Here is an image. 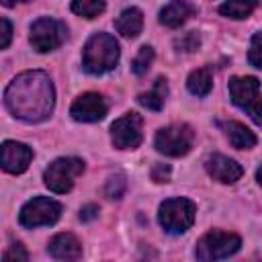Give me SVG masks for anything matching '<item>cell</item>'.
<instances>
[{"instance_id": "6da1fadb", "label": "cell", "mask_w": 262, "mask_h": 262, "mask_svg": "<svg viewBox=\"0 0 262 262\" xmlns=\"http://www.w3.org/2000/svg\"><path fill=\"white\" fill-rule=\"evenodd\" d=\"M4 104L10 115L20 121H45L55 104V90L51 78L41 70L18 74L4 90Z\"/></svg>"}, {"instance_id": "7a4b0ae2", "label": "cell", "mask_w": 262, "mask_h": 262, "mask_svg": "<svg viewBox=\"0 0 262 262\" xmlns=\"http://www.w3.org/2000/svg\"><path fill=\"white\" fill-rule=\"evenodd\" d=\"M119 43L113 35L108 33H94L82 51V66L88 74L100 76L106 74L111 70H115V66L119 63Z\"/></svg>"}, {"instance_id": "3957f363", "label": "cell", "mask_w": 262, "mask_h": 262, "mask_svg": "<svg viewBox=\"0 0 262 262\" xmlns=\"http://www.w3.org/2000/svg\"><path fill=\"white\" fill-rule=\"evenodd\" d=\"M231 102L252 117L256 125H262V100H260V82L254 76H233L229 80Z\"/></svg>"}, {"instance_id": "277c9868", "label": "cell", "mask_w": 262, "mask_h": 262, "mask_svg": "<svg viewBox=\"0 0 262 262\" xmlns=\"http://www.w3.org/2000/svg\"><path fill=\"white\" fill-rule=\"evenodd\" d=\"M84 172V162L80 158H57L43 172V182L51 192L66 194L72 190L74 180Z\"/></svg>"}, {"instance_id": "5b68a950", "label": "cell", "mask_w": 262, "mask_h": 262, "mask_svg": "<svg viewBox=\"0 0 262 262\" xmlns=\"http://www.w3.org/2000/svg\"><path fill=\"white\" fill-rule=\"evenodd\" d=\"M196 207L188 199H168L160 205L158 221L168 233H184L194 223Z\"/></svg>"}, {"instance_id": "8992f818", "label": "cell", "mask_w": 262, "mask_h": 262, "mask_svg": "<svg viewBox=\"0 0 262 262\" xmlns=\"http://www.w3.org/2000/svg\"><path fill=\"white\" fill-rule=\"evenodd\" d=\"M29 39H31L33 49H37L39 53H47V51H53L63 45V41L68 39V27H66V23H61L57 18L41 16L31 25Z\"/></svg>"}, {"instance_id": "52a82bcc", "label": "cell", "mask_w": 262, "mask_h": 262, "mask_svg": "<svg viewBox=\"0 0 262 262\" xmlns=\"http://www.w3.org/2000/svg\"><path fill=\"white\" fill-rule=\"evenodd\" d=\"M239 246H242L239 235L213 229L196 242L194 256H196V260H219V258H227V256L235 254L239 250Z\"/></svg>"}, {"instance_id": "ba28073f", "label": "cell", "mask_w": 262, "mask_h": 262, "mask_svg": "<svg viewBox=\"0 0 262 262\" xmlns=\"http://www.w3.org/2000/svg\"><path fill=\"white\" fill-rule=\"evenodd\" d=\"M156 149L164 156H172V158H180L186 156L194 143V131L186 125V123H176L170 127H164L156 133Z\"/></svg>"}, {"instance_id": "9c48e42d", "label": "cell", "mask_w": 262, "mask_h": 262, "mask_svg": "<svg viewBox=\"0 0 262 262\" xmlns=\"http://www.w3.org/2000/svg\"><path fill=\"white\" fill-rule=\"evenodd\" d=\"M61 215V205L47 196H35L29 203L23 205L18 213V223L23 227H41V225H53Z\"/></svg>"}, {"instance_id": "30bf717a", "label": "cell", "mask_w": 262, "mask_h": 262, "mask_svg": "<svg viewBox=\"0 0 262 262\" xmlns=\"http://www.w3.org/2000/svg\"><path fill=\"white\" fill-rule=\"evenodd\" d=\"M143 119L137 113H127L111 125V139L117 149H135L143 139Z\"/></svg>"}, {"instance_id": "8fae6325", "label": "cell", "mask_w": 262, "mask_h": 262, "mask_svg": "<svg viewBox=\"0 0 262 262\" xmlns=\"http://www.w3.org/2000/svg\"><path fill=\"white\" fill-rule=\"evenodd\" d=\"M108 111V104L104 100L102 94L98 92H84L82 96H78L70 108L72 119L80 121V123H96L100 119H104Z\"/></svg>"}, {"instance_id": "7c38bea8", "label": "cell", "mask_w": 262, "mask_h": 262, "mask_svg": "<svg viewBox=\"0 0 262 262\" xmlns=\"http://www.w3.org/2000/svg\"><path fill=\"white\" fill-rule=\"evenodd\" d=\"M205 170L209 172V176H211L213 180H217V182H221V184H233V182H237V180L242 178V174H244L242 166H239L235 160H231V158H227V156H223V154H213V156H209L207 162H205Z\"/></svg>"}, {"instance_id": "4fadbf2b", "label": "cell", "mask_w": 262, "mask_h": 262, "mask_svg": "<svg viewBox=\"0 0 262 262\" xmlns=\"http://www.w3.org/2000/svg\"><path fill=\"white\" fill-rule=\"evenodd\" d=\"M33 160V149L20 141H4L2 143V168L10 174H20L29 168Z\"/></svg>"}, {"instance_id": "5bb4252c", "label": "cell", "mask_w": 262, "mask_h": 262, "mask_svg": "<svg viewBox=\"0 0 262 262\" xmlns=\"http://www.w3.org/2000/svg\"><path fill=\"white\" fill-rule=\"evenodd\" d=\"M47 252L55 260H78L82 256V246L74 233H57L51 237Z\"/></svg>"}, {"instance_id": "9a60e30c", "label": "cell", "mask_w": 262, "mask_h": 262, "mask_svg": "<svg viewBox=\"0 0 262 262\" xmlns=\"http://www.w3.org/2000/svg\"><path fill=\"white\" fill-rule=\"evenodd\" d=\"M194 10L196 8L186 0H172L160 10V23L170 29H176L182 23H186V18L194 14Z\"/></svg>"}, {"instance_id": "2e32d148", "label": "cell", "mask_w": 262, "mask_h": 262, "mask_svg": "<svg viewBox=\"0 0 262 262\" xmlns=\"http://www.w3.org/2000/svg\"><path fill=\"white\" fill-rule=\"evenodd\" d=\"M221 129H223V133H225V137L229 139V143L233 145V147H237V149H250V147H254L256 145V135L246 127V125H242V123H237V121H219L217 123Z\"/></svg>"}, {"instance_id": "e0dca14e", "label": "cell", "mask_w": 262, "mask_h": 262, "mask_svg": "<svg viewBox=\"0 0 262 262\" xmlns=\"http://www.w3.org/2000/svg\"><path fill=\"white\" fill-rule=\"evenodd\" d=\"M115 27H117V31H119L123 37H127V39L137 37V35L141 33V29H143V14H141V10L135 8V6L125 8V10L117 16Z\"/></svg>"}, {"instance_id": "ac0fdd59", "label": "cell", "mask_w": 262, "mask_h": 262, "mask_svg": "<svg viewBox=\"0 0 262 262\" xmlns=\"http://www.w3.org/2000/svg\"><path fill=\"white\" fill-rule=\"evenodd\" d=\"M166 96H168V82H166V78H158L154 82L151 90L137 96V102L149 111H160L166 102Z\"/></svg>"}, {"instance_id": "d6986e66", "label": "cell", "mask_w": 262, "mask_h": 262, "mask_svg": "<svg viewBox=\"0 0 262 262\" xmlns=\"http://www.w3.org/2000/svg\"><path fill=\"white\" fill-rule=\"evenodd\" d=\"M186 88L190 94L194 96H207L213 88V78H211V72L207 68H199L194 72H190L188 80H186Z\"/></svg>"}, {"instance_id": "ffe728a7", "label": "cell", "mask_w": 262, "mask_h": 262, "mask_svg": "<svg viewBox=\"0 0 262 262\" xmlns=\"http://www.w3.org/2000/svg\"><path fill=\"white\" fill-rule=\"evenodd\" d=\"M258 6V0H227L219 6V12L227 18H246L252 14V10Z\"/></svg>"}, {"instance_id": "44dd1931", "label": "cell", "mask_w": 262, "mask_h": 262, "mask_svg": "<svg viewBox=\"0 0 262 262\" xmlns=\"http://www.w3.org/2000/svg\"><path fill=\"white\" fill-rule=\"evenodd\" d=\"M106 6V0H72V12L84 18L98 16Z\"/></svg>"}, {"instance_id": "7402d4cb", "label": "cell", "mask_w": 262, "mask_h": 262, "mask_svg": "<svg viewBox=\"0 0 262 262\" xmlns=\"http://www.w3.org/2000/svg\"><path fill=\"white\" fill-rule=\"evenodd\" d=\"M151 59H154V49H151L149 45H143V47L139 49V53L135 55L133 63H131V70H133V74H137V76H143V74L147 72V68H149Z\"/></svg>"}, {"instance_id": "603a6c76", "label": "cell", "mask_w": 262, "mask_h": 262, "mask_svg": "<svg viewBox=\"0 0 262 262\" xmlns=\"http://www.w3.org/2000/svg\"><path fill=\"white\" fill-rule=\"evenodd\" d=\"M125 190H127V178H125L123 174L111 176V178L106 180V184H104V194H106L108 199H121V196L125 194Z\"/></svg>"}, {"instance_id": "cb8c5ba5", "label": "cell", "mask_w": 262, "mask_h": 262, "mask_svg": "<svg viewBox=\"0 0 262 262\" xmlns=\"http://www.w3.org/2000/svg\"><path fill=\"white\" fill-rule=\"evenodd\" d=\"M248 59L254 68L262 70V31H258L254 37H252V43H250V51H248Z\"/></svg>"}, {"instance_id": "d4e9b609", "label": "cell", "mask_w": 262, "mask_h": 262, "mask_svg": "<svg viewBox=\"0 0 262 262\" xmlns=\"http://www.w3.org/2000/svg\"><path fill=\"white\" fill-rule=\"evenodd\" d=\"M4 260H29L27 250L23 248V244H12L6 252H4Z\"/></svg>"}, {"instance_id": "484cf974", "label": "cell", "mask_w": 262, "mask_h": 262, "mask_svg": "<svg viewBox=\"0 0 262 262\" xmlns=\"http://www.w3.org/2000/svg\"><path fill=\"white\" fill-rule=\"evenodd\" d=\"M170 166L168 164H156L154 170H151V178L156 182H168L170 180Z\"/></svg>"}, {"instance_id": "4316f807", "label": "cell", "mask_w": 262, "mask_h": 262, "mask_svg": "<svg viewBox=\"0 0 262 262\" xmlns=\"http://www.w3.org/2000/svg\"><path fill=\"white\" fill-rule=\"evenodd\" d=\"M176 45H178L182 51H192V49L199 47V37H196L194 33H188V35H184L182 39H178Z\"/></svg>"}, {"instance_id": "83f0119b", "label": "cell", "mask_w": 262, "mask_h": 262, "mask_svg": "<svg viewBox=\"0 0 262 262\" xmlns=\"http://www.w3.org/2000/svg\"><path fill=\"white\" fill-rule=\"evenodd\" d=\"M0 25H2V41H0V47L6 49L10 45V37H12V25H10V20L6 16L0 18Z\"/></svg>"}, {"instance_id": "f1b7e54d", "label": "cell", "mask_w": 262, "mask_h": 262, "mask_svg": "<svg viewBox=\"0 0 262 262\" xmlns=\"http://www.w3.org/2000/svg\"><path fill=\"white\" fill-rule=\"evenodd\" d=\"M98 215V207L96 205H86L82 211H80V219L82 221H90V219H94Z\"/></svg>"}, {"instance_id": "f546056e", "label": "cell", "mask_w": 262, "mask_h": 262, "mask_svg": "<svg viewBox=\"0 0 262 262\" xmlns=\"http://www.w3.org/2000/svg\"><path fill=\"white\" fill-rule=\"evenodd\" d=\"M16 2H29V0H2L4 6H14Z\"/></svg>"}, {"instance_id": "4dcf8cb0", "label": "cell", "mask_w": 262, "mask_h": 262, "mask_svg": "<svg viewBox=\"0 0 262 262\" xmlns=\"http://www.w3.org/2000/svg\"><path fill=\"white\" fill-rule=\"evenodd\" d=\"M256 178H258V182H260V186H262V166L258 168V172H256Z\"/></svg>"}]
</instances>
